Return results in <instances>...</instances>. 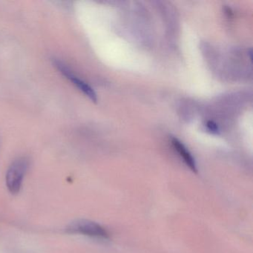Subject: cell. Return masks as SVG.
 <instances>
[{
  "label": "cell",
  "mask_w": 253,
  "mask_h": 253,
  "mask_svg": "<svg viewBox=\"0 0 253 253\" xmlns=\"http://www.w3.org/2000/svg\"><path fill=\"white\" fill-rule=\"evenodd\" d=\"M71 233L81 234L92 238L107 239L109 235L107 231L95 222L88 220H78L73 222L68 228Z\"/></svg>",
  "instance_id": "2"
},
{
  "label": "cell",
  "mask_w": 253,
  "mask_h": 253,
  "mask_svg": "<svg viewBox=\"0 0 253 253\" xmlns=\"http://www.w3.org/2000/svg\"><path fill=\"white\" fill-rule=\"evenodd\" d=\"M171 143L174 149H175V151H177V153L179 154L180 158L183 160L187 167L194 172H197L198 170H197L196 163H195V159L192 157V154L183 145V143H182L178 139L175 138V137H171Z\"/></svg>",
  "instance_id": "4"
},
{
  "label": "cell",
  "mask_w": 253,
  "mask_h": 253,
  "mask_svg": "<svg viewBox=\"0 0 253 253\" xmlns=\"http://www.w3.org/2000/svg\"><path fill=\"white\" fill-rule=\"evenodd\" d=\"M207 129L211 134H219V128L217 126V124L214 122V121H207V124H206Z\"/></svg>",
  "instance_id": "5"
},
{
  "label": "cell",
  "mask_w": 253,
  "mask_h": 253,
  "mask_svg": "<svg viewBox=\"0 0 253 253\" xmlns=\"http://www.w3.org/2000/svg\"><path fill=\"white\" fill-rule=\"evenodd\" d=\"M29 165V161L27 158H20L10 166L7 171L6 185L11 194H17L20 192Z\"/></svg>",
  "instance_id": "1"
},
{
  "label": "cell",
  "mask_w": 253,
  "mask_h": 253,
  "mask_svg": "<svg viewBox=\"0 0 253 253\" xmlns=\"http://www.w3.org/2000/svg\"><path fill=\"white\" fill-rule=\"evenodd\" d=\"M54 65L63 76L66 77L90 100H92L94 103L97 101V96L95 91L87 83H85L83 80L80 79L66 63H63L61 60L55 59L54 60Z\"/></svg>",
  "instance_id": "3"
}]
</instances>
